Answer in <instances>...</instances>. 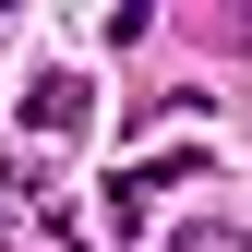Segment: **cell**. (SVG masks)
Here are the masks:
<instances>
[{"mask_svg": "<svg viewBox=\"0 0 252 252\" xmlns=\"http://www.w3.org/2000/svg\"><path fill=\"white\" fill-rule=\"evenodd\" d=\"M24 120H36V132H72V120H84V84H72V72L36 84V96H24Z\"/></svg>", "mask_w": 252, "mask_h": 252, "instance_id": "6da1fadb", "label": "cell"}]
</instances>
